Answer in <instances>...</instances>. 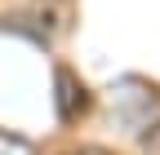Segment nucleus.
<instances>
[{"instance_id": "obj_2", "label": "nucleus", "mask_w": 160, "mask_h": 155, "mask_svg": "<svg viewBox=\"0 0 160 155\" xmlns=\"http://www.w3.org/2000/svg\"><path fill=\"white\" fill-rule=\"evenodd\" d=\"M0 155H36V146H31L27 138H18V133L0 129Z\"/></svg>"}, {"instance_id": "obj_3", "label": "nucleus", "mask_w": 160, "mask_h": 155, "mask_svg": "<svg viewBox=\"0 0 160 155\" xmlns=\"http://www.w3.org/2000/svg\"><path fill=\"white\" fill-rule=\"evenodd\" d=\"M62 155H116V151H107V146H71Z\"/></svg>"}, {"instance_id": "obj_1", "label": "nucleus", "mask_w": 160, "mask_h": 155, "mask_svg": "<svg viewBox=\"0 0 160 155\" xmlns=\"http://www.w3.org/2000/svg\"><path fill=\"white\" fill-rule=\"evenodd\" d=\"M53 80H58V115H62V124H71L76 115L89 106V98H85V84H80V80H76L67 67H58V75H53Z\"/></svg>"}]
</instances>
